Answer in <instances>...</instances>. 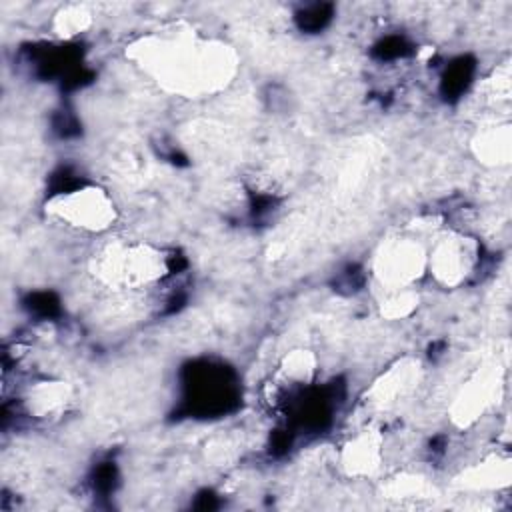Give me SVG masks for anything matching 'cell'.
<instances>
[{
	"mask_svg": "<svg viewBox=\"0 0 512 512\" xmlns=\"http://www.w3.org/2000/svg\"><path fill=\"white\" fill-rule=\"evenodd\" d=\"M92 272L108 288L142 290L170 274V256L148 242H112L94 256Z\"/></svg>",
	"mask_w": 512,
	"mask_h": 512,
	"instance_id": "2",
	"label": "cell"
},
{
	"mask_svg": "<svg viewBox=\"0 0 512 512\" xmlns=\"http://www.w3.org/2000/svg\"><path fill=\"white\" fill-rule=\"evenodd\" d=\"M316 372V356L310 350H292L280 364V376L290 386L308 384Z\"/></svg>",
	"mask_w": 512,
	"mask_h": 512,
	"instance_id": "12",
	"label": "cell"
},
{
	"mask_svg": "<svg viewBox=\"0 0 512 512\" xmlns=\"http://www.w3.org/2000/svg\"><path fill=\"white\" fill-rule=\"evenodd\" d=\"M134 56L166 88L190 96L224 86L236 70L228 46L200 40L194 34L142 40Z\"/></svg>",
	"mask_w": 512,
	"mask_h": 512,
	"instance_id": "1",
	"label": "cell"
},
{
	"mask_svg": "<svg viewBox=\"0 0 512 512\" xmlns=\"http://www.w3.org/2000/svg\"><path fill=\"white\" fill-rule=\"evenodd\" d=\"M418 362L414 360H400L390 366L370 388V402L378 406H390L398 402L416 382H418Z\"/></svg>",
	"mask_w": 512,
	"mask_h": 512,
	"instance_id": "7",
	"label": "cell"
},
{
	"mask_svg": "<svg viewBox=\"0 0 512 512\" xmlns=\"http://www.w3.org/2000/svg\"><path fill=\"white\" fill-rule=\"evenodd\" d=\"M510 142H512L510 126L502 124V126H490L482 130L474 142V148L478 158H482L484 162L500 164V162H508L510 158V150H512Z\"/></svg>",
	"mask_w": 512,
	"mask_h": 512,
	"instance_id": "10",
	"label": "cell"
},
{
	"mask_svg": "<svg viewBox=\"0 0 512 512\" xmlns=\"http://www.w3.org/2000/svg\"><path fill=\"white\" fill-rule=\"evenodd\" d=\"M510 480V462L508 458H488L484 462H478L470 470L462 474V484L476 490L486 488H498L508 484Z\"/></svg>",
	"mask_w": 512,
	"mask_h": 512,
	"instance_id": "9",
	"label": "cell"
},
{
	"mask_svg": "<svg viewBox=\"0 0 512 512\" xmlns=\"http://www.w3.org/2000/svg\"><path fill=\"white\" fill-rule=\"evenodd\" d=\"M340 462L350 476L374 474L382 462V434L378 430L358 432L342 448Z\"/></svg>",
	"mask_w": 512,
	"mask_h": 512,
	"instance_id": "6",
	"label": "cell"
},
{
	"mask_svg": "<svg viewBox=\"0 0 512 512\" xmlns=\"http://www.w3.org/2000/svg\"><path fill=\"white\" fill-rule=\"evenodd\" d=\"M494 394H496V378L488 372L476 374L470 382L462 386V392L454 402V408H452L454 420L460 426L476 420L492 402Z\"/></svg>",
	"mask_w": 512,
	"mask_h": 512,
	"instance_id": "8",
	"label": "cell"
},
{
	"mask_svg": "<svg viewBox=\"0 0 512 512\" xmlns=\"http://www.w3.org/2000/svg\"><path fill=\"white\" fill-rule=\"evenodd\" d=\"M88 26V14L80 8H72L60 16H56V28L62 36H70V34H78L80 30H84Z\"/></svg>",
	"mask_w": 512,
	"mask_h": 512,
	"instance_id": "15",
	"label": "cell"
},
{
	"mask_svg": "<svg viewBox=\"0 0 512 512\" xmlns=\"http://www.w3.org/2000/svg\"><path fill=\"white\" fill-rule=\"evenodd\" d=\"M416 306H418V294L414 292V288L384 290V296L380 300L382 316H386L390 320L410 316L416 310Z\"/></svg>",
	"mask_w": 512,
	"mask_h": 512,
	"instance_id": "13",
	"label": "cell"
},
{
	"mask_svg": "<svg viewBox=\"0 0 512 512\" xmlns=\"http://www.w3.org/2000/svg\"><path fill=\"white\" fill-rule=\"evenodd\" d=\"M46 212L60 224L80 232H106L118 218L112 196L96 184H78L54 192Z\"/></svg>",
	"mask_w": 512,
	"mask_h": 512,
	"instance_id": "3",
	"label": "cell"
},
{
	"mask_svg": "<svg viewBox=\"0 0 512 512\" xmlns=\"http://www.w3.org/2000/svg\"><path fill=\"white\" fill-rule=\"evenodd\" d=\"M372 272L382 290L412 288L426 274V246L414 236L386 238L374 252Z\"/></svg>",
	"mask_w": 512,
	"mask_h": 512,
	"instance_id": "4",
	"label": "cell"
},
{
	"mask_svg": "<svg viewBox=\"0 0 512 512\" xmlns=\"http://www.w3.org/2000/svg\"><path fill=\"white\" fill-rule=\"evenodd\" d=\"M480 248L462 232H442L426 248V274L446 288L460 286L478 266Z\"/></svg>",
	"mask_w": 512,
	"mask_h": 512,
	"instance_id": "5",
	"label": "cell"
},
{
	"mask_svg": "<svg viewBox=\"0 0 512 512\" xmlns=\"http://www.w3.org/2000/svg\"><path fill=\"white\" fill-rule=\"evenodd\" d=\"M384 492L388 498H394V500H418V498H426L428 484L424 478L416 474H402L392 478L386 484Z\"/></svg>",
	"mask_w": 512,
	"mask_h": 512,
	"instance_id": "14",
	"label": "cell"
},
{
	"mask_svg": "<svg viewBox=\"0 0 512 512\" xmlns=\"http://www.w3.org/2000/svg\"><path fill=\"white\" fill-rule=\"evenodd\" d=\"M68 390L62 382H38L26 394V406L36 416H48L66 404Z\"/></svg>",
	"mask_w": 512,
	"mask_h": 512,
	"instance_id": "11",
	"label": "cell"
}]
</instances>
